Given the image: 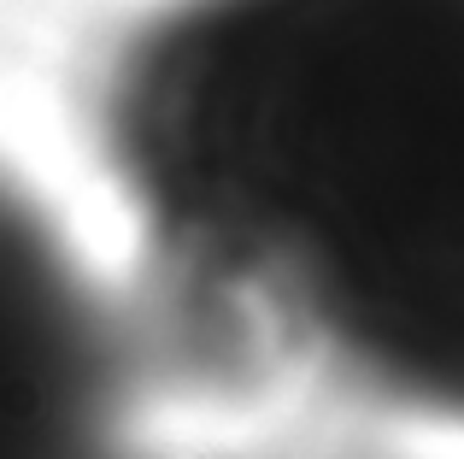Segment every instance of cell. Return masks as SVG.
<instances>
[{
	"label": "cell",
	"instance_id": "obj_1",
	"mask_svg": "<svg viewBox=\"0 0 464 459\" xmlns=\"http://www.w3.org/2000/svg\"><path fill=\"white\" fill-rule=\"evenodd\" d=\"M94 148L170 359L464 430V0H165Z\"/></svg>",
	"mask_w": 464,
	"mask_h": 459
},
{
	"label": "cell",
	"instance_id": "obj_2",
	"mask_svg": "<svg viewBox=\"0 0 464 459\" xmlns=\"http://www.w3.org/2000/svg\"><path fill=\"white\" fill-rule=\"evenodd\" d=\"M141 324L0 165V459H136Z\"/></svg>",
	"mask_w": 464,
	"mask_h": 459
}]
</instances>
